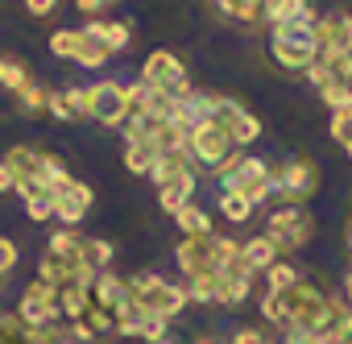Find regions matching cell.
<instances>
[{"mask_svg":"<svg viewBox=\"0 0 352 344\" xmlns=\"http://www.w3.org/2000/svg\"><path fill=\"white\" fill-rule=\"evenodd\" d=\"M25 212H30L34 224H46V220H54V200L50 195H34V200H25Z\"/></svg>","mask_w":352,"mask_h":344,"instance_id":"obj_40","label":"cell"},{"mask_svg":"<svg viewBox=\"0 0 352 344\" xmlns=\"http://www.w3.org/2000/svg\"><path fill=\"white\" fill-rule=\"evenodd\" d=\"M17 104H21V112H25V116H42V112H46V92L30 79V83L17 92Z\"/></svg>","mask_w":352,"mask_h":344,"instance_id":"obj_33","label":"cell"},{"mask_svg":"<svg viewBox=\"0 0 352 344\" xmlns=\"http://www.w3.org/2000/svg\"><path fill=\"white\" fill-rule=\"evenodd\" d=\"M261 21L286 25V21H319V17H315V9H311V0H265Z\"/></svg>","mask_w":352,"mask_h":344,"instance_id":"obj_18","label":"cell"},{"mask_svg":"<svg viewBox=\"0 0 352 344\" xmlns=\"http://www.w3.org/2000/svg\"><path fill=\"white\" fill-rule=\"evenodd\" d=\"M91 336H96V332H91V327H87L83 319H75V323H71V340H75V344H87Z\"/></svg>","mask_w":352,"mask_h":344,"instance_id":"obj_49","label":"cell"},{"mask_svg":"<svg viewBox=\"0 0 352 344\" xmlns=\"http://www.w3.org/2000/svg\"><path fill=\"white\" fill-rule=\"evenodd\" d=\"M270 54L282 71H307L319 58V38H315V21H286V25H270Z\"/></svg>","mask_w":352,"mask_h":344,"instance_id":"obj_2","label":"cell"},{"mask_svg":"<svg viewBox=\"0 0 352 344\" xmlns=\"http://www.w3.org/2000/svg\"><path fill=\"white\" fill-rule=\"evenodd\" d=\"M162 336H170V319H162V315L145 311V315H141V327H137V340H145V344H157Z\"/></svg>","mask_w":352,"mask_h":344,"instance_id":"obj_37","label":"cell"},{"mask_svg":"<svg viewBox=\"0 0 352 344\" xmlns=\"http://www.w3.org/2000/svg\"><path fill=\"white\" fill-rule=\"evenodd\" d=\"M91 303L116 315L120 303H129V278H120V274H112V270H100L96 282H91Z\"/></svg>","mask_w":352,"mask_h":344,"instance_id":"obj_16","label":"cell"},{"mask_svg":"<svg viewBox=\"0 0 352 344\" xmlns=\"http://www.w3.org/2000/svg\"><path fill=\"white\" fill-rule=\"evenodd\" d=\"M195 179L199 175H183V179H170V183H162L157 187V204H162V212H183L187 204H195Z\"/></svg>","mask_w":352,"mask_h":344,"instance_id":"obj_19","label":"cell"},{"mask_svg":"<svg viewBox=\"0 0 352 344\" xmlns=\"http://www.w3.org/2000/svg\"><path fill=\"white\" fill-rule=\"evenodd\" d=\"M319 191V166L311 158H286L278 166H270V195H278V204H307Z\"/></svg>","mask_w":352,"mask_h":344,"instance_id":"obj_5","label":"cell"},{"mask_svg":"<svg viewBox=\"0 0 352 344\" xmlns=\"http://www.w3.org/2000/svg\"><path fill=\"white\" fill-rule=\"evenodd\" d=\"M327 133H331V141H336V145H344V153L352 158V108H340V112H331V125H327Z\"/></svg>","mask_w":352,"mask_h":344,"instance_id":"obj_31","label":"cell"},{"mask_svg":"<svg viewBox=\"0 0 352 344\" xmlns=\"http://www.w3.org/2000/svg\"><path fill=\"white\" fill-rule=\"evenodd\" d=\"M344 303H348V307H352V270H348V274H344Z\"/></svg>","mask_w":352,"mask_h":344,"instance_id":"obj_52","label":"cell"},{"mask_svg":"<svg viewBox=\"0 0 352 344\" xmlns=\"http://www.w3.org/2000/svg\"><path fill=\"white\" fill-rule=\"evenodd\" d=\"M108 5H120V0H108Z\"/></svg>","mask_w":352,"mask_h":344,"instance_id":"obj_56","label":"cell"},{"mask_svg":"<svg viewBox=\"0 0 352 344\" xmlns=\"http://www.w3.org/2000/svg\"><path fill=\"white\" fill-rule=\"evenodd\" d=\"M83 253H87V261H91L96 274H100V270H112V257H116L112 241H83Z\"/></svg>","mask_w":352,"mask_h":344,"instance_id":"obj_34","label":"cell"},{"mask_svg":"<svg viewBox=\"0 0 352 344\" xmlns=\"http://www.w3.org/2000/svg\"><path fill=\"white\" fill-rule=\"evenodd\" d=\"M319 100H323L331 112H340V108H352V83H327V87L319 92Z\"/></svg>","mask_w":352,"mask_h":344,"instance_id":"obj_38","label":"cell"},{"mask_svg":"<svg viewBox=\"0 0 352 344\" xmlns=\"http://www.w3.org/2000/svg\"><path fill=\"white\" fill-rule=\"evenodd\" d=\"M5 166L13 170L17 179H38V183H46V187H54L58 179H67L63 158H54V153H46V149H34V145H13V149L5 153Z\"/></svg>","mask_w":352,"mask_h":344,"instance_id":"obj_8","label":"cell"},{"mask_svg":"<svg viewBox=\"0 0 352 344\" xmlns=\"http://www.w3.org/2000/svg\"><path fill=\"white\" fill-rule=\"evenodd\" d=\"M195 344H224V340H212V336H204V340H195Z\"/></svg>","mask_w":352,"mask_h":344,"instance_id":"obj_53","label":"cell"},{"mask_svg":"<svg viewBox=\"0 0 352 344\" xmlns=\"http://www.w3.org/2000/svg\"><path fill=\"white\" fill-rule=\"evenodd\" d=\"M298 278H302V274H298L290 261H282V257H278V261L265 270V282H270V290H286V286H294Z\"/></svg>","mask_w":352,"mask_h":344,"instance_id":"obj_35","label":"cell"},{"mask_svg":"<svg viewBox=\"0 0 352 344\" xmlns=\"http://www.w3.org/2000/svg\"><path fill=\"white\" fill-rule=\"evenodd\" d=\"M187 294H191V303H216L220 299V270L216 274H191Z\"/></svg>","mask_w":352,"mask_h":344,"instance_id":"obj_29","label":"cell"},{"mask_svg":"<svg viewBox=\"0 0 352 344\" xmlns=\"http://www.w3.org/2000/svg\"><path fill=\"white\" fill-rule=\"evenodd\" d=\"M46 46H50L54 58H71V63H75V54H79V46H83V30H54Z\"/></svg>","mask_w":352,"mask_h":344,"instance_id":"obj_28","label":"cell"},{"mask_svg":"<svg viewBox=\"0 0 352 344\" xmlns=\"http://www.w3.org/2000/svg\"><path fill=\"white\" fill-rule=\"evenodd\" d=\"M174 120L187 125V129L216 120V92H195L191 87V96H183L179 104H174Z\"/></svg>","mask_w":352,"mask_h":344,"instance_id":"obj_15","label":"cell"},{"mask_svg":"<svg viewBox=\"0 0 352 344\" xmlns=\"http://www.w3.org/2000/svg\"><path fill=\"white\" fill-rule=\"evenodd\" d=\"M241 257V241L236 237H183V245L174 249V261H179V270L191 278V274H216L224 266H232Z\"/></svg>","mask_w":352,"mask_h":344,"instance_id":"obj_1","label":"cell"},{"mask_svg":"<svg viewBox=\"0 0 352 344\" xmlns=\"http://www.w3.org/2000/svg\"><path fill=\"white\" fill-rule=\"evenodd\" d=\"M5 191H17V175H13L5 162H0V195H5Z\"/></svg>","mask_w":352,"mask_h":344,"instance_id":"obj_50","label":"cell"},{"mask_svg":"<svg viewBox=\"0 0 352 344\" xmlns=\"http://www.w3.org/2000/svg\"><path fill=\"white\" fill-rule=\"evenodd\" d=\"M58 9V0H25V13L30 17H50Z\"/></svg>","mask_w":352,"mask_h":344,"instance_id":"obj_47","label":"cell"},{"mask_svg":"<svg viewBox=\"0 0 352 344\" xmlns=\"http://www.w3.org/2000/svg\"><path fill=\"white\" fill-rule=\"evenodd\" d=\"M17 261H21V249H17L9 237H0V278L13 274V270H17Z\"/></svg>","mask_w":352,"mask_h":344,"instance_id":"obj_43","label":"cell"},{"mask_svg":"<svg viewBox=\"0 0 352 344\" xmlns=\"http://www.w3.org/2000/svg\"><path fill=\"white\" fill-rule=\"evenodd\" d=\"M348 249H352V220H348Z\"/></svg>","mask_w":352,"mask_h":344,"instance_id":"obj_55","label":"cell"},{"mask_svg":"<svg viewBox=\"0 0 352 344\" xmlns=\"http://www.w3.org/2000/svg\"><path fill=\"white\" fill-rule=\"evenodd\" d=\"M315 38H319V58L323 54H344L352 50V21L348 13H327L315 21Z\"/></svg>","mask_w":352,"mask_h":344,"instance_id":"obj_13","label":"cell"},{"mask_svg":"<svg viewBox=\"0 0 352 344\" xmlns=\"http://www.w3.org/2000/svg\"><path fill=\"white\" fill-rule=\"evenodd\" d=\"M46 112H50L54 120H75V116H71V104H67L63 92H46Z\"/></svg>","mask_w":352,"mask_h":344,"instance_id":"obj_44","label":"cell"},{"mask_svg":"<svg viewBox=\"0 0 352 344\" xmlns=\"http://www.w3.org/2000/svg\"><path fill=\"white\" fill-rule=\"evenodd\" d=\"M17 319H21V327L58 323V290L46 286V282H30L17 299Z\"/></svg>","mask_w":352,"mask_h":344,"instance_id":"obj_10","label":"cell"},{"mask_svg":"<svg viewBox=\"0 0 352 344\" xmlns=\"http://www.w3.org/2000/svg\"><path fill=\"white\" fill-rule=\"evenodd\" d=\"M157 162V145L153 141H124V166L133 175H149Z\"/></svg>","mask_w":352,"mask_h":344,"instance_id":"obj_26","label":"cell"},{"mask_svg":"<svg viewBox=\"0 0 352 344\" xmlns=\"http://www.w3.org/2000/svg\"><path fill=\"white\" fill-rule=\"evenodd\" d=\"M220 13L232 17V21H261V9H265V0H216Z\"/></svg>","mask_w":352,"mask_h":344,"instance_id":"obj_30","label":"cell"},{"mask_svg":"<svg viewBox=\"0 0 352 344\" xmlns=\"http://www.w3.org/2000/svg\"><path fill=\"white\" fill-rule=\"evenodd\" d=\"M108 58H112V54H108L100 42H87V38H83V46H79V54H75V63H79V67H91V71H100Z\"/></svg>","mask_w":352,"mask_h":344,"instance_id":"obj_39","label":"cell"},{"mask_svg":"<svg viewBox=\"0 0 352 344\" xmlns=\"http://www.w3.org/2000/svg\"><path fill=\"white\" fill-rule=\"evenodd\" d=\"M153 145H157V153H183V149H191V129L187 125H179V120H162L157 125V133H153Z\"/></svg>","mask_w":352,"mask_h":344,"instance_id":"obj_23","label":"cell"},{"mask_svg":"<svg viewBox=\"0 0 352 344\" xmlns=\"http://www.w3.org/2000/svg\"><path fill=\"white\" fill-rule=\"evenodd\" d=\"M83 323L91 327V332H116V315L112 311H104V307H87V315H83Z\"/></svg>","mask_w":352,"mask_h":344,"instance_id":"obj_41","label":"cell"},{"mask_svg":"<svg viewBox=\"0 0 352 344\" xmlns=\"http://www.w3.org/2000/svg\"><path fill=\"white\" fill-rule=\"evenodd\" d=\"M278 257H282V249H278V245H274L265 233H261V237H249V241H241V261H245L253 274H265V270H270Z\"/></svg>","mask_w":352,"mask_h":344,"instance_id":"obj_20","label":"cell"},{"mask_svg":"<svg viewBox=\"0 0 352 344\" xmlns=\"http://www.w3.org/2000/svg\"><path fill=\"white\" fill-rule=\"evenodd\" d=\"M141 315H145V307L141 303H120V311H116V332L120 336H137V327H141Z\"/></svg>","mask_w":352,"mask_h":344,"instance_id":"obj_36","label":"cell"},{"mask_svg":"<svg viewBox=\"0 0 352 344\" xmlns=\"http://www.w3.org/2000/svg\"><path fill=\"white\" fill-rule=\"evenodd\" d=\"M216 179H220V191H241L249 195L253 204H265L270 200V166L261 158H249L241 149H232L220 166H216Z\"/></svg>","mask_w":352,"mask_h":344,"instance_id":"obj_4","label":"cell"},{"mask_svg":"<svg viewBox=\"0 0 352 344\" xmlns=\"http://www.w3.org/2000/svg\"><path fill=\"white\" fill-rule=\"evenodd\" d=\"M265 237L286 253H294V249H302V245H311V237H315V216L302 208V204H278V212H270V220H265Z\"/></svg>","mask_w":352,"mask_h":344,"instance_id":"obj_6","label":"cell"},{"mask_svg":"<svg viewBox=\"0 0 352 344\" xmlns=\"http://www.w3.org/2000/svg\"><path fill=\"white\" fill-rule=\"evenodd\" d=\"M87 307H91V286H83V282H63L58 286V315H67L75 323V319L87 315Z\"/></svg>","mask_w":352,"mask_h":344,"instance_id":"obj_22","label":"cell"},{"mask_svg":"<svg viewBox=\"0 0 352 344\" xmlns=\"http://www.w3.org/2000/svg\"><path fill=\"white\" fill-rule=\"evenodd\" d=\"M228 344H265V336H261V332H257V327H236V332H232V340H228Z\"/></svg>","mask_w":352,"mask_h":344,"instance_id":"obj_48","label":"cell"},{"mask_svg":"<svg viewBox=\"0 0 352 344\" xmlns=\"http://www.w3.org/2000/svg\"><path fill=\"white\" fill-rule=\"evenodd\" d=\"M87 116L100 120L104 129H120L124 125V83L100 79L96 87H87Z\"/></svg>","mask_w":352,"mask_h":344,"instance_id":"obj_11","label":"cell"},{"mask_svg":"<svg viewBox=\"0 0 352 344\" xmlns=\"http://www.w3.org/2000/svg\"><path fill=\"white\" fill-rule=\"evenodd\" d=\"M253 278H257V274L236 257L232 266L220 270V299H216V303H220V307H241V303L253 294Z\"/></svg>","mask_w":352,"mask_h":344,"instance_id":"obj_14","label":"cell"},{"mask_svg":"<svg viewBox=\"0 0 352 344\" xmlns=\"http://www.w3.org/2000/svg\"><path fill=\"white\" fill-rule=\"evenodd\" d=\"M195 158H191V149H183V153H157V162H153V170H149V179L162 187V183H170V179H183V175H195Z\"/></svg>","mask_w":352,"mask_h":344,"instance_id":"obj_21","label":"cell"},{"mask_svg":"<svg viewBox=\"0 0 352 344\" xmlns=\"http://www.w3.org/2000/svg\"><path fill=\"white\" fill-rule=\"evenodd\" d=\"M278 344H323V336H315V332H302V327H286Z\"/></svg>","mask_w":352,"mask_h":344,"instance_id":"obj_46","label":"cell"},{"mask_svg":"<svg viewBox=\"0 0 352 344\" xmlns=\"http://www.w3.org/2000/svg\"><path fill=\"white\" fill-rule=\"evenodd\" d=\"M224 133H228V141L241 149V145H253L257 137H261V120H257V112H236V116H228L224 120Z\"/></svg>","mask_w":352,"mask_h":344,"instance_id":"obj_24","label":"cell"},{"mask_svg":"<svg viewBox=\"0 0 352 344\" xmlns=\"http://www.w3.org/2000/svg\"><path fill=\"white\" fill-rule=\"evenodd\" d=\"M157 344H179V340H174V336H162V340H157Z\"/></svg>","mask_w":352,"mask_h":344,"instance_id":"obj_54","label":"cell"},{"mask_svg":"<svg viewBox=\"0 0 352 344\" xmlns=\"http://www.w3.org/2000/svg\"><path fill=\"white\" fill-rule=\"evenodd\" d=\"M83 38L87 42H100L108 54H116V50H129L133 30H129V21H87L83 25Z\"/></svg>","mask_w":352,"mask_h":344,"instance_id":"obj_17","label":"cell"},{"mask_svg":"<svg viewBox=\"0 0 352 344\" xmlns=\"http://www.w3.org/2000/svg\"><path fill=\"white\" fill-rule=\"evenodd\" d=\"M141 83H149L153 92L170 96L174 104H179L183 96H191V75H187L183 58H174L170 50H153V54L141 63Z\"/></svg>","mask_w":352,"mask_h":344,"instance_id":"obj_7","label":"cell"},{"mask_svg":"<svg viewBox=\"0 0 352 344\" xmlns=\"http://www.w3.org/2000/svg\"><path fill=\"white\" fill-rule=\"evenodd\" d=\"M38 282H46V286H54V290H58V286L67 282L63 266H58V261H54L50 253H46V257H42V266H38Z\"/></svg>","mask_w":352,"mask_h":344,"instance_id":"obj_42","label":"cell"},{"mask_svg":"<svg viewBox=\"0 0 352 344\" xmlns=\"http://www.w3.org/2000/svg\"><path fill=\"white\" fill-rule=\"evenodd\" d=\"M174 224H179V233H183V237H212V233H216L212 216H208L199 204H187L183 212H174Z\"/></svg>","mask_w":352,"mask_h":344,"instance_id":"obj_25","label":"cell"},{"mask_svg":"<svg viewBox=\"0 0 352 344\" xmlns=\"http://www.w3.org/2000/svg\"><path fill=\"white\" fill-rule=\"evenodd\" d=\"M50 200H54V216L63 220V228H75L87 212H91V204H96V195H91V187L87 183H79V179H58L54 187H50Z\"/></svg>","mask_w":352,"mask_h":344,"instance_id":"obj_9","label":"cell"},{"mask_svg":"<svg viewBox=\"0 0 352 344\" xmlns=\"http://www.w3.org/2000/svg\"><path fill=\"white\" fill-rule=\"evenodd\" d=\"M75 9L91 17V13H104V9H108V0H75Z\"/></svg>","mask_w":352,"mask_h":344,"instance_id":"obj_51","label":"cell"},{"mask_svg":"<svg viewBox=\"0 0 352 344\" xmlns=\"http://www.w3.org/2000/svg\"><path fill=\"white\" fill-rule=\"evenodd\" d=\"M30 83V71L17 63V58H0V87H9V92H21Z\"/></svg>","mask_w":352,"mask_h":344,"instance_id":"obj_32","label":"cell"},{"mask_svg":"<svg viewBox=\"0 0 352 344\" xmlns=\"http://www.w3.org/2000/svg\"><path fill=\"white\" fill-rule=\"evenodd\" d=\"M129 299H133V303H141L145 311L162 315V319L183 315V311H187V303H191L187 286L166 282V278H162V274H153V270H141V274H133V278H129Z\"/></svg>","mask_w":352,"mask_h":344,"instance_id":"obj_3","label":"cell"},{"mask_svg":"<svg viewBox=\"0 0 352 344\" xmlns=\"http://www.w3.org/2000/svg\"><path fill=\"white\" fill-rule=\"evenodd\" d=\"M348 21H352V13H348Z\"/></svg>","mask_w":352,"mask_h":344,"instance_id":"obj_57","label":"cell"},{"mask_svg":"<svg viewBox=\"0 0 352 344\" xmlns=\"http://www.w3.org/2000/svg\"><path fill=\"white\" fill-rule=\"evenodd\" d=\"M63 96H67V104H71V116H75V120H79V116H87V87H67Z\"/></svg>","mask_w":352,"mask_h":344,"instance_id":"obj_45","label":"cell"},{"mask_svg":"<svg viewBox=\"0 0 352 344\" xmlns=\"http://www.w3.org/2000/svg\"><path fill=\"white\" fill-rule=\"evenodd\" d=\"M220 212H224L228 224H245V220L257 212V204H253L249 195H241V191H220Z\"/></svg>","mask_w":352,"mask_h":344,"instance_id":"obj_27","label":"cell"},{"mask_svg":"<svg viewBox=\"0 0 352 344\" xmlns=\"http://www.w3.org/2000/svg\"><path fill=\"white\" fill-rule=\"evenodd\" d=\"M232 149H236V145L228 141V133H224L220 120H208V125H195V129H191V158H195V166L216 170Z\"/></svg>","mask_w":352,"mask_h":344,"instance_id":"obj_12","label":"cell"}]
</instances>
